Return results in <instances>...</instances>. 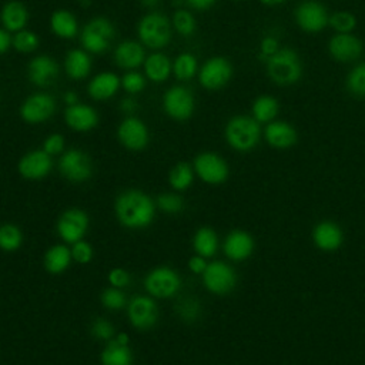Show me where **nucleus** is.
<instances>
[{
  "label": "nucleus",
  "mask_w": 365,
  "mask_h": 365,
  "mask_svg": "<svg viewBox=\"0 0 365 365\" xmlns=\"http://www.w3.org/2000/svg\"><path fill=\"white\" fill-rule=\"evenodd\" d=\"M267 73L269 78L279 86H291L301 78L302 66L299 57L292 48H279L267 58Z\"/></svg>",
  "instance_id": "obj_2"
},
{
  "label": "nucleus",
  "mask_w": 365,
  "mask_h": 365,
  "mask_svg": "<svg viewBox=\"0 0 365 365\" xmlns=\"http://www.w3.org/2000/svg\"><path fill=\"white\" fill-rule=\"evenodd\" d=\"M328 24L336 33H351L356 27V17L349 11H334L329 16Z\"/></svg>",
  "instance_id": "obj_39"
},
{
  "label": "nucleus",
  "mask_w": 365,
  "mask_h": 365,
  "mask_svg": "<svg viewBox=\"0 0 365 365\" xmlns=\"http://www.w3.org/2000/svg\"><path fill=\"white\" fill-rule=\"evenodd\" d=\"M10 44H11V38H10L9 33L6 30L0 29V54L6 53L10 47Z\"/></svg>",
  "instance_id": "obj_53"
},
{
  "label": "nucleus",
  "mask_w": 365,
  "mask_h": 365,
  "mask_svg": "<svg viewBox=\"0 0 365 365\" xmlns=\"http://www.w3.org/2000/svg\"><path fill=\"white\" fill-rule=\"evenodd\" d=\"M155 207L165 214H178L184 210V200L175 192H163L155 198Z\"/></svg>",
  "instance_id": "obj_38"
},
{
  "label": "nucleus",
  "mask_w": 365,
  "mask_h": 365,
  "mask_svg": "<svg viewBox=\"0 0 365 365\" xmlns=\"http://www.w3.org/2000/svg\"><path fill=\"white\" fill-rule=\"evenodd\" d=\"M259 1L267 6H278V4H282L285 0H259Z\"/></svg>",
  "instance_id": "obj_55"
},
{
  "label": "nucleus",
  "mask_w": 365,
  "mask_h": 365,
  "mask_svg": "<svg viewBox=\"0 0 365 365\" xmlns=\"http://www.w3.org/2000/svg\"><path fill=\"white\" fill-rule=\"evenodd\" d=\"M71 261H73L71 251L63 244H56L50 247L43 257V264L46 271L53 275H58L64 272L70 267Z\"/></svg>",
  "instance_id": "obj_28"
},
{
  "label": "nucleus",
  "mask_w": 365,
  "mask_h": 365,
  "mask_svg": "<svg viewBox=\"0 0 365 365\" xmlns=\"http://www.w3.org/2000/svg\"><path fill=\"white\" fill-rule=\"evenodd\" d=\"M115 29L106 17L91 19L81 31V44L87 51L103 53L114 38Z\"/></svg>",
  "instance_id": "obj_6"
},
{
  "label": "nucleus",
  "mask_w": 365,
  "mask_h": 365,
  "mask_svg": "<svg viewBox=\"0 0 365 365\" xmlns=\"http://www.w3.org/2000/svg\"><path fill=\"white\" fill-rule=\"evenodd\" d=\"M107 279L110 282V287L114 288H125L128 287V284L131 282V275L128 271H125L124 268H113L108 274H107Z\"/></svg>",
  "instance_id": "obj_47"
},
{
  "label": "nucleus",
  "mask_w": 365,
  "mask_h": 365,
  "mask_svg": "<svg viewBox=\"0 0 365 365\" xmlns=\"http://www.w3.org/2000/svg\"><path fill=\"white\" fill-rule=\"evenodd\" d=\"M51 168V155H48L44 150H33L26 153L17 164L19 174L29 181H38L46 178Z\"/></svg>",
  "instance_id": "obj_16"
},
{
  "label": "nucleus",
  "mask_w": 365,
  "mask_h": 365,
  "mask_svg": "<svg viewBox=\"0 0 365 365\" xmlns=\"http://www.w3.org/2000/svg\"><path fill=\"white\" fill-rule=\"evenodd\" d=\"M29 78L33 84L46 87L54 81L58 74L57 63L48 56H37L29 63Z\"/></svg>",
  "instance_id": "obj_21"
},
{
  "label": "nucleus",
  "mask_w": 365,
  "mask_h": 365,
  "mask_svg": "<svg viewBox=\"0 0 365 365\" xmlns=\"http://www.w3.org/2000/svg\"><path fill=\"white\" fill-rule=\"evenodd\" d=\"M197 70H198V63L191 53H181L173 64L174 76L182 81L192 78Z\"/></svg>",
  "instance_id": "obj_36"
},
{
  "label": "nucleus",
  "mask_w": 365,
  "mask_h": 365,
  "mask_svg": "<svg viewBox=\"0 0 365 365\" xmlns=\"http://www.w3.org/2000/svg\"><path fill=\"white\" fill-rule=\"evenodd\" d=\"M295 23L307 33H318L328 26L329 14L324 4L317 0L301 1L294 11Z\"/></svg>",
  "instance_id": "obj_9"
},
{
  "label": "nucleus",
  "mask_w": 365,
  "mask_h": 365,
  "mask_svg": "<svg viewBox=\"0 0 365 365\" xmlns=\"http://www.w3.org/2000/svg\"><path fill=\"white\" fill-rule=\"evenodd\" d=\"M101 304L106 309L117 311L124 308L128 302H127L125 294L120 288L108 287L101 292Z\"/></svg>",
  "instance_id": "obj_41"
},
{
  "label": "nucleus",
  "mask_w": 365,
  "mask_h": 365,
  "mask_svg": "<svg viewBox=\"0 0 365 365\" xmlns=\"http://www.w3.org/2000/svg\"><path fill=\"white\" fill-rule=\"evenodd\" d=\"M23 244V232L13 222L0 225V250L4 252H14Z\"/></svg>",
  "instance_id": "obj_35"
},
{
  "label": "nucleus",
  "mask_w": 365,
  "mask_h": 365,
  "mask_svg": "<svg viewBox=\"0 0 365 365\" xmlns=\"http://www.w3.org/2000/svg\"><path fill=\"white\" fill-rule=\"evenodd\" d=\"M194 168L188 163H177L168 174L170 187L175 191H185L194 181Z\"/></svg>",
  "instance_id": "obj_34"
},
{
  "label": "nucleus",
  "mask_w": 365,
  "mask_h": 365,
  "mask_svg": "<svg viewBox=\"0 0 365 365\" xmlns=\"http://www.w3.org/2000/svg\"><path fill=\"white\" fill-rule=\"evenodd\" d=\"M78 1H80V4H81V6H90L93 0H78Z\"/></svg>",
  "instance_id": "obj_57"
},
{
  "label": "nucleus",
  "mask_w": 365,
  "mask_h": 365,
  "mask_svg": "<svg viewBox=\"0 0 365 365\" xmlns=\"http://www.w3.org/2000/svg\"><path fill=\"white\" fill-rule=\"evenodd\" d=\"M64 120L71 130L84 133L93 130L98 124V114L93 107L77 103L66 108Z\"/></svg>",
  "instance_id": "obj_19"
},
{
  "label": "nucleus",
  "mask_w": 365,
  "mask_h": 365,
  "mask_svg": "<svg viewBox=\"0 0 365 365\" xmlns=\"http://www.w3.org/2000/svg\"><path fill=\"white\" fill-rule=\"evenodd\" d=\"M11 44L20 53H30L37 48L38 37L34 31L20 30V31H16V34L11 40Z\"/></svg>",
  "instance_id": "obj_40"
},
{
  "label": "nucleus",
  "mask_w": 365,
  "mask_h": 365,
  "mask_svg": "<svg viewBox=\"0 0 365 365\" xmlns=\"http://www.w3.org/2000/svg\"><path fill=\"white\" fill-rule=\"evenodd\" d=\"M101 365H133L134 356L130 344H121L115 338L106 342L100 355Z\"/></svg>",
  "instance_id": "obj_27"
},
{
  "label": "nucleus",
  "mask_w": 365,
  "mask_h": 365,
  "mask_svg": "<svg viewBox=\"0 0 365 365\" xmlns=\"http://www.w3.org/2000/svg\"><path fill=\"white\" fill-rule=\"evenodd\" d=\"M163 107L168 117L184 121L192 115L195 101L188 88L182 86H174L164 94Z\"/></svg>",
  "instance_id": "obj_13"
},
{
  "label": "nucleus",
  "mask_w": 365,
  "mask_h": 365,
  "mask_svg": "<svg viewBox=\"0 0 365 365\" xmlns=\"http://www.w3.org/2000/svg\"><path fill=\"white\" fill-rule=\"evenodd\" d=\"M43 150L48 154V155H56L63 153L64 150V137L61 134H50L44 143H43Z\"/></svg>",
  "instance_id": "obj_48"
},
{
  "label": "nucleus",
  "mask_w": 365,
  "mask_h": 365,
  "mask_svg": "<svg viewBox=\"0 0 365 365\" xmlns=\"http://www.w3.org/2000/svg\"><path fill=\"white\" fill-rule=\"evenodd\" d=\"M225 140L237 151L252 150L261 137L259 123L250 115H235L225 125Z\"/></svg>",
  "instance_id": "obj_3"
},
{
  "label": "nucleus",
  "mask_w": 365,
  "mask_h": 365,
  "mask_svg": "<svg viewBox=\"0 0 365 365\" xmlns=\"http://www.w3.org/2000/svg\"><path fill=\"white\" fill-rule=\"evenodd\" d=\"M64 101L68 104V106H73V104H77V94L74 91H67L64 94Z\"/></svg>",
  "instance_id": "obj_54"
},
{
  "label": "nucleus",
  "mask_w": 365,
  "mask_h": 365,
  "mask_svg": "<svg viewBox=\"0 0 365 365\" xmlns=\"http://www.w3.org/2000/svg\"><path fill=\"white\" fill-rule=\"evenodd\" d=\"M50 27L61 38H73L77 34V20L68 10H56L50 17Z\"/></svg>",
  "instance_id": "obj_31"
},
{
  "label": "nucleus",
  "mask_w": 365,
  "mask_h": 365,
  "mask_svg": "<svg viewBox=\"0 0 365 365\" xmlns=\"http://www.w3.org/2000/svg\"><path fill=\"white\" fill-rule=\"evenodd\" d=\"M264 137L267 143L274 148H289L297 140V130L287 121H271L264 130Z\"/></svg>",
  "instance_id": "obj_22"
},
{
  "label": "nucleus",
  "mask_w": 365,
  "mask_h": 365,
  "mask_svg": "<svg viewBox=\"0 0 365 365\" xmlns=\"http://www.w3.org/2000/svg\"><path fill=\"white\" fill-rule=\"evenodd\" d=\"M117 138L127 150L140 151L148 144L150 134L147 125L137 117H127L117 128Z\"/></svg>",
  "instance_id": "obj_17"
},
{
  "label": "nucleus",
  "mask_w": 365,
  "mask_h": 365,
  "mask_svg": "<svg viewBox=\"0 0 365 365\" xmlns=\"http://www.w3.org/2000/svg\"><path fill=\"white\" fill-rule=\"evenodd\" d=\"M120 108L121 111H124L125 114H133L135 110H137V101L131 97H127L124 98L121 103H120Z\"/></svg>",
  "instance_id": "obj_51"
},
{
  "label": "nucleus",
  "mask_w": 365,
  "mask_h": 365,
  "mask_svg": "<svg viewBox=\"0 0 365 365\" xmlns=\"http://www.w3.org/2000/svg\"><path fill=\"white\" fill-rule=\"evenodd\" d=\"M254 251L252 237L242 230L231 231L224 241V252L232 261H244Z\"/></svg>",
  "instance_id": "obj_20"
},
{
  "label": "nucleus",
  "mask_w": 365,
  "mask_h": 365,
  "mask_svg": "<svg viewBox=\"0 0 365 365\" xmlns=\"http://www.w3.org/2000/svg\"><path fill=\"white\" fill-rule=\"evenodd\" d=\"M192 248L197 255L204 258L212 257L218 248V237L210 227H201L195 231L192 238Z\"/></svg>",
  "instance_id": "obj_32"
},
{
  "label": "nucleus",
  "mask_w": 365,
  "mask_h": 365,
  "mask_svg": "<svg viewBox=\"0 0 365 365\" xmlns=\"http://www.w3.org/2000/svg\"><path fill=\"white\" fill-rule=\"evenodd\" d=\"M204 287L217 295H225L231 292L237 284V274L228 264L222 261H214L207 265L202 272Z\"/></svg>",
  "instance_id": "obj_10"
},
{
  "label": "nucleus",
  "mask_w": 365,
  "mask_h": 365,
  "mask_svg": "<svg viewBox=\"0 0 365 365\" xmlns=\"http://www.w3.org/2000/svg\"><path fill=\"white\" fill-rule=\"evenodd\" d=\"M158 1H160V0H141V3H143L145 7H153V6H155Z\"/></svg>",
  "instance_id": "obj_56"
},
{
  "label": "nucleus",
  "mask_w": 365,
  "mask_h": 365,
  "mask_svg": "<svg viewBox=\"0 0 365 365\" xmlns=\"http://www.w3.org/2000/svg\"><path fill=\"white\" fill-rule=\"evenodd\" d=\"M259 50H261V56H264L265 58L271 57L272 54H275L279 50L278 40L272 36H265L259 43Z\"/></svg>",
  "instance_id": "obj_49"
},
{
  "label": "nucleus",
  "mask_w": 365,
  "mask_h": 365,
  "mask_svg": "<svg viewBox=\"0 0 365 365\" xmlns=\"http://www.w3.org/2000/svg\"><path fill=\"white\" fill-rule=\"evenodd\" d=\"M155 201L141 190H125L117 195L114 214L117 221L128 230H144L155 218Z\"/></svg>",
  "instance_id": "obj_1"
},
{
  "label": "nucleus",
  "mask_w": 365,
  "mask_h": 365,
  "mask_svg": "<svg viewBox=\"0 0 365 365\" xmlns=\"http://www.w3.org/2000/svg\"><path fill=\"white\" fill-rule=\"evenodd\" d=\"M71 245L73 247L70 248V251H71V257H73V259L76 262H78V264H88L93 259L94 251H93V247H91L90 242H87L84 240H80V241H77V242H74Z\"/></svg>",
  "instance_id": "obj_45"
},
{
  "label": "nucleus",
  "mask_w": 365,
  "mask_h": 365,
  "mask_svg": "<svg viewBox=\"0 0 365 365\" xmlns=\"http://www.w3.org/2000/svg\"><path fill=\"white\" fill-rule=\"evenodd\" d=\"M145 60L144 48L140 43L125 40L120 43L114 51V61L118 67L125 70L137 68Z\"/></svg>",
  "instance_id": "obj_23"
},
{
  "label": "nucleus",
  "mask_w": 365,
  "mask_h": 365,
  "mask_svg": "<svg viewBox=\"0 0 365 365\" xmlns=\"http://www.w3.org/2000/svg\"><path fill=\"white\" fill-rule=\"evenodd\" d=\"M140 41L150 48H163L171 38V27L168 19L161 13L145 14L137 27Z\"/></svg>",
  "instance_id": "obj_4"
},
{
  "label": "nucleus",
  "mask_w": 365,
  "mask_h": 365,
  "mask_svg": "<svg viewBox=\"0 0 365 365\" xmlns=\"http://www.w3.org/2000/svg\"><path fill=\"white\" fill-rule=\"evenodd\" d=\"M127 317L134 328L145 331L157 324L158 307L151 295H137L127 304Z\"/></svg>",
  "instance_id": "obj_11"
},
{
  "label": "nucleus",
  "mask_w": 365,
  "mask_h": 365,
  "mask_svg": "<svg viewBox=\"0 0 365 365\" xmlns=\"http://www.w3.org/2000/svg\"><path fill=\"white\" fill-rule=\"evenodd\" d=\"M91 335L100 341L108 342L110 339H113L115 336V332H114V327L110 321H107L104 318H97L91 324Z\"/></svg>",
  "instance_id": "obj_44"
},
{
  "label": "nucleus",
  "mask_w": 365,
  "mask_h": 365,
  "mask_svg": "<svg viewBox=\"0 0 365 365\" xmlns=\"http://www.w3.org/2000/svg\"><path fill=\"white\" fill-rule=\"evenodd\" d=\"M121 84V80L110 71H104L93 77L88 83V94L93 100H107L111 98Z\"/></svg>",
  "instance_id": "obj_24"
},
{
  "label": "nucleus",
  "mask_w": 365,
  "mask_h": 365,
  "mask_svg": "<svg viewBox=\"0 0 365 365\" xmlns=\"http://www.w3.org/2000/svg\"><path fill=\"white\" fill-rule=\"evenodd\" d=\"M171 70L173 66L168 57L161 53H154L144 60L145 76L154 83H163L164 80H167Z\"/></svg>",
  "instance_id": "obj_30"
},
{
  "label": "nucleus",
  "mask_w": 365,
  "mask_h": 365,
  "mask_svg": "<svg viewBox=\"0 0 365 365\" xmlns=\"http://www.w3.org/2000/svg\"><path fill=\"white\" fill-rule=\"evenodd\" d=\"M144 288L153 298H171L181 288V278L171 267H155L144 278Z\"/></svg>",
  "instance_id": "obj_5"
},
{
  "label": "nucleus",
  "mask_w": 365,
  "mask_h": 365,
  "mask_svg": "<svg viewBox=\"0 0 365 365\" xmlns=\"http://www.w3.org/2000/svg\"><path fill=\"white\" fill-rule=\"evenodd\" d=\"M235 1H240V0H235Z\"/></svg>",
  "instance_id": "obj_58"
},
{
  "label": "nucleus",
  "mask_w": 365,
  "mask_h": 365,
  "mask_svg": "<svg viewBox=\"0 0 365 365\" xmlns=\"http://www.w3.org/2000/svg\"><path fill=\"white\" fill-rule=\"evenodd\" d=\"M346 88L355 97H365V63L355 66L348 73Z\"/></svg>",
  "instance_id": "obj_37"
},
{
  "label": "nucleus",
  "mask_w": 365,
  "mask_h": 365,
  "mask_svg": "<svg viewBox=\"0 0 365 365\" xmlns=\"http://www.w3.org/2000/svg\"><path fill=\"white\" fill-rule=\"evenodd\" d=\"M207 265L208 264H207L205 258L201 255H197V254L188 259V268L194 274H202L205 271Z\"/></svg>",
  "instance_id": "obj_50"
},
{
  "label": "nucleus",
  "mask_w": 365,
  "mask_h": 365,
  "mask_svg": "<svg viewBox=\"0 0 365 365\" xmlns=\"http://www.w3.org/2000/svg\"><path fill=\"white\" fill-rule=\"evenodd\" d=\"M0 20L7 30L20 31L27 24L29 10L21 1L10 0L1 7Z\"/></svg>",
  "instance_id": "obj_26"
},
{
  "label": "nucleus",
  "mask_w": 365,
  "mask_h": 365,
  "mask_svg": "<svg viewBox=\"0 0 365 365\" xmlns=\"http://www.w3.org/2000/svg\"><path fill=\"white\" fill-rule=\"evenodd\" d=\"M56 111V101L50 94L36 93L27 97L21 107L20 115L29 124H38L48 120Z\"/></svg>",
  "instance_id": "obj_15"
},
{
  "label": "nucleus",
  "mask_w": 365,
  "mask_h": 365,
  "mask_svg": "<svg viewBox=\"0 0 365 365\" xmlns=\"http://www.w3.org/2000/svg\"><path fill=\"white\" fill-rule=\"evenodd\" d=\"M232 77L231 63L221 56L211 57L200 68L198 80L201 86L207 90H220L222 88Z\"/></svg>",
  "instance_id": "obj_14"
},
{
  "label": "nucleus",
  "mask_w": 365,
  "mask_h": 365,
  "mask_svg": "<svg viewBox=\"0 0 365 365\" xmlns=\"http://www.w3.org/2000/svg\"><path fill=\"white\" fill-rule=\"evenodd\" d=\"M217 0H187V3L195 10H207L214 6Z\"/></svg>",
  "instance_id": "obj_52"
},
{
  "label": "nucleus",
  "mask_w": 365,
  "mask_h": 365,
  "mask_svg": "<svg viewBox=\"0 0 365 365\" xmlns=\"http://www.w3.org/2000/svg\"><path fill=\"white\" fill-rule=\"evenodd\" d=\"M90 225V218L87 212L81 208L73 207L67 208L61 212V215L57 220V234L58 237L67 242V244H74L86 235L87 230Z\"/></svg>",
  "instance_id": "obj_8"
},
{
  "label": "nucleus",
  "mask_w": 365,
  "mask_h": 365,
  "mask_svg": "<svg viewBox=\"0 0 365 365\" xmlns=\"http://www.w3.org/2000/svg\"><path fill=\"white\" fill-rule=\"evenodd\" d=\"M64 70L70 78L81 80L91 70V58L84 50H70L64 60Z\"/></svg>",
  "instance_id": "obj_29"
},
{
  "label": "nucleus",
  "mask_w": 365,
  "mask_h": 365,
  "mask_svg": "<svg viewBox=\"0 0 365 365\" xmlns=\"http://www.w3.org/2000/svg\"><path fill=\"white\" fill-rule=\"evenodd\" d=\"M279 106L272 96H259L252 103V117L258 123H271L278 114Z\"/></svg>",
  "instance_id": "obj_33"
},
{
  "label": "nucleus",
  "mask_w": 365,
  "mask_h": 365,
  "mask_svg": "<svg viewBox=\"0 0 365 365\" xmlns=\"http://www.w3.org/2000/svg\"><path fill=\"white\" fill-rule=\"evenodd\" d=\"M173 26L181 36H191L195 31V19L187 10H177L173 16Z\"/></svg>",
  "instance_id": "obj_43"
},
{
  "label": "nucleus",
  "mask_w": 365,
  "mask_h": 365,
  "mask_svg": "<svg viewBox=\"0 0 365 365\" xmlns=\"http://www.w3.org/2000/svg\"><path fill=\"white\" fill-rule=\"evenodd\" d=\"M328 51L334 60L349 63L361 56L362 43L351 33H336L328 41Z\"/></svg>",
  "instance_id": "obj_18"
},
{
  "label": "nucleus",
  "mask_w": 365,
  "mask_h": 365,
  "mask_svg": "<svg viewBox=\"0 0 365 365\" xmlns=\"http://www.w3.org/2000/svg\"><path fill=\"white\" fill-rule=\"evenodd\" d=\"M192 168L195 174L207 184H221L228 177V164L215 153H200L194 158Z\"/></svg>",
  "instance_id": "obj_12"
},
{
  "label": "nucleus",
  "mask_w": 365,
  "mask_h": 365,
  "mask_svg": "<svg viewBox=\"0 0 365 365\" xmlns=\"http://www.w3.org/2000/svg\"><path fill=\"white\" fill-rule=\"evenodd\" d=\"M121 86H123V88L125 91H128L131 94H137V93H140L144 88L145 80H144L143 74H140L137 71H128L121 78Z\"/></svg>",
  "instance_id": "obj_46"
},
{
  "label": "nucleus",
  "mask_w": 365,
  "mask_h": 365,
  "mask_svg": "<svg viewBox=\"0 0 365 365\" xmlns=\"http://www.w3.org/2000/svg\"><path fill=\"white\" fill-rule=\"evenodd\" d=\"M175 311L178 317L185 321V322H194L201 312V307L195 298H182L180 302L175 305Z\"/></svg>",
  "instance_id": "obj_42"
},
{
  "label": "nucleus",
  "mask_w": 365,
  "mask_h": 365,
  "mask_svg": "<svg viewBox=\"0 0 365 365\" xmlns=\"http://www.w3.org/2000/svg\"><path fill=\"white\" fill-rule=\"evenodd\" d=\"M60 174L71 182H84L93 174V164L87 153L78 148H71L63 153L58 160Z\"/></svg>",
  "instance_id": "obj_7"
},
{
  "label": "nucleus",
  "mask_w": 365,
  "mask_h": 365,
  "mask_svg": "<svg viewBox=\"0 0 365 365\" xmlns=\"http://www.w3.org/2000/svg\"><path fill=\"white\" fill-rule=\"evenodd\" d=\"M314 242L318 248L325 251H334L342 244L344 235L341 228L331 221L319 222L314 230Z\"/></svg>",
  "instance_id": "obj_25"
}]
</instances>
